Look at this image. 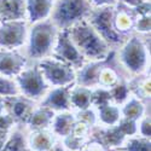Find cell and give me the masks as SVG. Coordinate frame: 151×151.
<instances>
[{
	"mask_svg": "<svg viewBox=\"0 0 151 151\" xmlns=\"http://www.w3.org/2000/svg\"><path fill=\"white\" fill-rule=\"evenodd\" d=\"M71 42L79 50L82 57L92 60L104 59L109 52V46L86 18L67 29Z\"/></svg>",
	"mask_w": 151,
	"mask_h": 151,
	"instance_id": "obj_1",
	"label": "cell"
},
{
	"mask_svg": "<svg viewBox=\"0 0 151 151\" xmlns=\"http://www.w3.org/2000/svg\"><path fill=\"white\" fill-rule=\"evenodd\" d=\"M58 30L50 18L30 24L27 35L28 56L34 59L46 58L50 52H52Z\"/></svg>",
	"mask_w": 151,
	"mask_h": 151,
	"instance_id": "obj_2",
	"label": "cell"
},
{
	"mask_svg": "<svg viewBox=\"0 0 151 151\" xmlns=\"http://www.w3.org/2000/svg\"><path fill=\"white\" fill-rule=\"evenodd\" d=\"M93 6L88 0H55L50 19L62 30L85 19Z\"/></svg>",
	"mask_w": 151,
	"mask_h": 151,
	"instance_id": "obj_3",
	"label": "cell"
},
{
	"mask_svg": "<svg viewBox=\"0 0 151 151\" xmlns=\"http://www.w3.org/2000/svg\"><path fill=\"white\" fill-rule=\"evenodd\" d=\"M115 5L93 7L88 16L86 17L88 23L103 37V40L108 45H119L123 41L122 34H120L114 27Z\"/></svg>",
	"mask_w": 151,
	"mask_h": 151,
	"instance_id": "obj_4",
	"label": "cell"
},
{
	"mask_svg": "<svg viewBox=\"0 0 151 151\" xmlns=\"http://www.w3.org/2000/svg\"><path fill=\"white\" fill-rule=\"evenodd\" d=\"M37 68L46 83L56 87H67L75 80L74 68L57 58H42Z\"/></svg>",
	"mask_w": 151,
	"mask_h": 151,
	"instance_id": "obj_5",
	"label": "cell"
},
{
	"mask_svg": "<svg viewBox=\"0 0 151 151\" xmlns=\"http://www.w3.org/2000/svg\"><path fill=\"white\" fill-rule=\"evenodd\" d=\"M28 35L27 19L0 21V46L15 50L26 44Z\"/></svg>",
	"mask_w": 151,
	"mask_h": 151,
	"instance_id": "obj_6",
	"label": "cell"
},
{
	"mask_svg": "<svg viewBox=\"0 0 151 151\" xmlns=\"http://www.w3.org/2000/svg\"><path fill=\"white\" fill-rule=\"evenodd\" d=\"M121 60L123 65L132 73H140L147 63V51L139 37L133 36L126 41L121 50Z\"/></svg>",
	"mask_w": 151,
	"mask_h": 151,
	"instance_id": "obj_7",
	"label": "cell"
},
{
	"mask_svg": "<svg viewBox=\"0 0 151 151\" xmlns=\"http://www.w3.org/2000/svg\"><path fill=\"white\" fill-rule=\"evenodd\" d=\"M16 86L21 93L27 98H40L47 88V83L44 80L39 68L23 69L16 76Z\"/></svg>",
	"mask_w": 151,
	"mask_h": 151,
	"instance_id": "obj_8",
	"label": "cell"
},
{
	"mask_svg": "<svg viewBox=\"0 0 151 151\" xmlns=\"http://www.w3.org/2000/svg\"><path fill=\"white\" fill-rule=\"evenodd\" d=\"M55 58L60 59L62 62L69 64L71 68H81L83 63V57L75 47L68 35L67 29L58 30L56 41L52 48Z\"/></svg>",
	"mask_w": 151,
	"mask_h": 151,
	"instance_id": "obj_9",
	"label": "cell"
},
{
	"mask_svg": "<svg viewBox=\"0 0 151 151\" xmlns=\"http://www.w3.org/2000/svg\"><path fill=\"white\" fill-rule=\"evenodd\" d=\"M26 58L16 53L14 50L3 48L0 51V73L6 78L17 76L24 69Z\"/></svg>",
	"mask_w": 151,
	"mask_h": 151,
	"instance_id": "obj_10",
	"label": "cell"
},
{
	"mask_svg": "<svg viewBox=\"0 0 151 151\" xmlns=\"http://www.w3.org/2000/svg\"><path fill=\"white\" fill-rule=\"evenodd\" d=\"M55 0H26V19L28 24L48 19Z\"/></svg>",
	"mask_w": 151,
	"mask_h": 151,
	"instance_id": "obj_11",
	"label": "cell"
},
{
	"mask_svg": "<svg viewBox=\"0 0 151 151\" xmlns=\"http://www.w3.org/2000/svg\"><path fill=\"white\" fill-rule=\"evenodd\" d=\"M26 19V0H0V21Z\"/></svg>",
	"mask_w": 151,
	"mask_h": 151,
	"instance_id": "obj_12",
	"label": "cell"
},
{
	"mask_svg": "<svg viewBox=\"0 0 151 151\" xmlns=\"http://www.w3.org/2000/svg\"><path fill=\"white\" fill-rule=\"evenodd\" d=\"M44 106L50 110H68L71 106L69 90L65 87H56L45 99Z\"/></svg>",
	"mask_w": 151,
	"mask_h": 151,
	"instance_id": "obj_13",
	"label": "cell"
},
{
	"mask_svg": "<svg viewBox=\"0 0 151 151\" xmlns=\"http://www.w3.org/2000/svg\"><path fill=\"white\" fill-rule=\"evenodd\" d=\"M70 97V104L75 108H79L80 110L88 109V106L92 104V91L88 90L86 86H78L69 92Z\"/></svg>",
	"mask_w": 151,
	"mask_h": 151,
	"instance_id": "obj_14",
	"label": "cell"
},
{
	"mask_svg": "<svg viewBox=\"0 0 151 151\" xmlns=\"http://www.w3.org/2000/svg\"><path fill=\"white\" fill-rule=\"evenodd\" d=\"M28 120H29L30 124L34 126L35 128L46 127V126L52 121V112L47 108L40 109V110H36V111L32 112L28 117Z\"/></svg>",
	"mask_w": 151,
	"mask_h": 151,
	"instance_id": "obj_15",
	"label": "cell"
},
{
	"mask_svg": "<svg viewBox=\"0 0 151 151\" xmlns=\"http://www.w3.org/2000/svg\"><path fill=\"white\" fill-rule=\"evenodd\" d=\"M99 119L106 124H115L120 121V109L115 105L106 104L99 108Z\"/></svg>",
	"mask_w": 151,
	"mask_h": 151,
	"instance_id": "obj_16",
	"label": "cell"
},
{
	"mask_svg": "<svg viewBox=\"0 0 151 151\" xmlns=\"http://www.w3.org/2000/svg\"><path fill=\"white\" fill-rule=\"evenodd\" d=\"M73 115L69 114H60L57 115L53 122V127L56 132L59 134H68L73 129Z\"/></svg>",
	"mask_w": 151,
	"mask_h": 151,
	"instance_id": "obj_17",
	"label": "cell"
},
{
	"mask_svg": "<svg viewBox=\"0 0 151 151\" xmlns=\"http://www.w3.org/2000/svg\"><path fill=\"white\" fill-rule=\"evenodd\" d=\"M143 112H144V106L137 99H131L123 108V115L126 116V119H129V120L139 119Z\"/></svg>",
	"mask_w": 151,
	"mask_h": 151,
	"instance_id": "obj_18",
	"label": "cell"
},
{
	"mask_svg": "<svg viewBox=\"0 0 151 151\" xmlns=\"http://www.w3.org/2000/svg\"><path fill=\"white\" fill-rule=\"evenodd\" d=\"M29 105L22 99H12V105H11V114L14 117L22 119L23 116L29 117Z\"/></svg>",
	"mask_w": 151,
	"mask_h": 151,
	"instance_id": "obj_19",
	"label": "cell"
},
{
	"mask_svg": "<svg viewBox=\"0 0 151 151\" xmlns=\"http://www.w3.org/2000/svg\"><path fill=\"white\" fill-rule=\"evenodd\" d=\"M117 81V75L112 69H100L98 74V82L103 86H112Z\"/></svg>",
	"mask_w": 151,
	"mask_h": 151,
	"instance_id": "obj_20",
	"label": "cell"
},
{
	"mask_svg": "<svg viewBox=\"0 0 151 151\" xmlns=\"http://www.w3.org/2000/svg\"><path fill=\"white\" fill-rule=\"evenodd\" d=\"M137 32L149 33L150 32V15H135L134 26Z\"/></svg>",
	"mask_w": 151,
	"mask_h": 151,
	"instance_id": "obj_21",
	"label": "cell"
},
{
	"mask_svg": "<svg viewBox=\"0 0 151 151\" xmlns=\"http://www.w3.org/2000/svg\"><path fill=\"white\" fill-rule=\"evenodd\" d=\"M18 90L15 82L10 81L7 78L0 76V94H5V96H14L17 94Z\"/></svg>",
	"mask_w": 151,
	"mask_h": 151,
	"instance_id": "obj_22",
	"label": "cell"
},
{
	"mask_svg": "<svg viewBox=\"0 0 151 151\" xmlns=\"http://www.w3.org/2000/svg\"><path fill=\"white\" fill-rule=\"evenodd\" d=\"M109 92H110L111 99H115L117 103H122L123 100L127 99V96H128L127 87L123 86V85H117V86H115L114 88H111Z\"/></svg>",
	"mask_w": 151,
	"mask_h": 151,
	"instance_id": "obj_23",
	"label": "cell"
},
{
	"mask_svg": "<svg viewBox=\"0 0 151 151\" xmlns=\"http://www.w3.org/2000/svg\"><path fill=\"white\" fill-rule=\"evenodd\" d=\"M50 143H51V138H50V134H47V133L39 132V133H36L35 137H34V144L39 149L48 147Z\"/></svg>",
	"mask_w": 151,
	"mask_h": 151,
	"instance_id": "obj_24",
	"label": "cell"
},
{
	"mask_svg": "<svg viewBox=\"0 0 151 151\" xmlns=\"http://www.w3.org/2000/svg\"><path fill=\"white\" fill-rule=\"evenodd\" d=\"M93 7H100V6H108V5H115L117 0H88Z\"/></svg>",
	"mask_w": 151,
	"mask_h": 151,
	"instance_id": "obj_25",
	"label": "cell"
},
{
	"mask_svg": "<svg viewBox=\"0 0 151 151\" xmlns=\"http://www.w3.org/2000/svg\"><path fill=\"white\" fill-rule=\"evenodd\" d=\"M142 133L145 137L150 135V119H145L142 123Z\"/></svg>",
	"mask_w": 151,
	"mask_h": 151,
	"instance_id": "obj_26",
	"label": "cell"
},
{
	"mask_svg": "<svg viewBox=\"0 0 151 151\" xmlns=\"http://www.w3.org/2000/svg\"><path fill=\"white\" fill-rule=\"evenodd\" d=\"M5 151H19V143H18V139L12 140V142L5 147Z\"/></svg>",
	"mask_w": 151,
	"mask_h": 151,
	"instance_id": "obj_27",
	"label": "cell"
},
{
	"mask_svg": "<svg viewBox=\"0 0 151 151\" xmlns=\"http://www.w3.org/2000/svg\"><path fill=\"white\" fill-rule=\"evenodd\" d=\"M3 111H4V104H3L1 102H0V115L3 114Z\"/></svg>",
	"mask_w": 151,
	"mask_h": 151,
	"instance_id": "obj_28",
	"label": "cell"
},
{
	"mask_svg": "<svg viewBox=\"0 0 151 151\" xmlns=\"http://www.w3.org/2000/svg\"><path fill=\"white\" fill-rule=\"evenodd\" d=\"M0 144H1V140H0ZM0 146H1V145H0Z\"/></svg>",
	"mask_w": 151,
	"mask_h": 151,
	"instance_id": "obj_29",
	"label": "cell"
}]
</instances>
